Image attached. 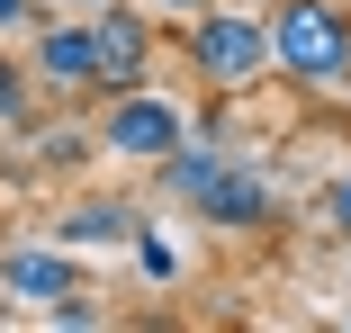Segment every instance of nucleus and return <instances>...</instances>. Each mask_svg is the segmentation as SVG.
Returning a JSON list of instances; mask_svg holds the SVG:
<instances>
[{"label":"nucleus","mask_w":351,"mask_h":333,"mask_svg":"<svg viewBox=\"0 0 351 333\" xmlns=\"http://www.w3.org/2000/svg\"><path fill=\"white\" fill-rule=\"evenodd\" d=\"M270 73H289L298 90H351V10L279 0L270 10Z\"/></svg>","instance_id":"nucleus-1"},{"label":"nucleus","mask_w":351,"mask_h":333,"mask_svg":"<svg viewBox=\"0 0 351 333\" xmlns=\"http://www.w3.org/2000/svg\"><path fill=\"white\" fill-rule=\"evenodd\" d=\"M180 54H189V73L217 90V99H243V90H261V73H270V18L217 0V10L180 18Z\"/></svg>","instance_id":"nucleus-2"},{"label":"nucleus","mask_w":351,"mask_h":333,"mask_svg":"<svg viewBox=\"0 0 351 333\" xmlns=\"http://www.w3.org/2000/svg\"><path fill=\"white\" fill-rule=\"evenodd\" d=\"M90 136H99V153H117V162H162V153L189 136V108L162 99L154 82H135V90H108V117L90 126Z\"/></svg>","instance_id":"nucleus-3"},{"label":"nucleus","mask_w":351,"mask_h":333,"mask_svg":"<svg viewBox=\"0 0 351 333\" xmlns=\"http://www.w3.org/2000/svg\"><path fill=\"white\" fill-rule=\"evenodd\" d=\"M189 217H198V225H217V234H261V225L279 217V189H270L261 162H234V153H226L217 171L189 189Z\"/></svg>","instance_id":"nucleus-4"},{"label":"nucleus","mask_w":351,"mask_h":333,"mask_svg":"<svg viewBox=\"0 0 351 333\" xmlns=\"http://www.w3.org/2000/svg\"><path fill=\"white\" fill-rule=\"evenodd\" d=\"M90 36H99V82L108 90H135L154 73V10H145V0H99Z\"/></svg>","instance_id":"nucleus-5"},{"label":"nucleus","mask_w":351,"mask_h":333,"mask_svg":"<svg viewBox=\"0 0 351 333\" xmlns=\"http://www.w3.org/2000/svg\"><path fill=\"white\" fill-rule=\"evenodd\" d=\"M27 73H36L45 90H63V99L108 90V82H99V36H90V18H45V27H36V63H27Z\"/></svg>","instance_id":"nucleus-6"},{"label":"nucleus","mask_w":351,"mask_h":333,"mask_svg":"<svg viewBox=\"0 0 351 333\" xmlns=\"http://www.w3.org/2000/svg\"><path fill=\"white\" fill-rule=\"evenodd\" d=\"M0 288L27 297V306L45 315L54 297H73V288H82V271L63 261V243H19V252H0Z\"/></svg>","instance_id":"nucleus-7"},{"label":"nucleus","mask_w":351,"mask_h":333,"mask_svg":"<svg viewBox=\"0 0 351 333\" xmlns=\"http://www.w3.org/2000/svg\"><path fill=\"white\" fill-rule=\"evenodd\" d=\"M145 234V217L126 208V198H90V208H73V217H54V243L73 252V243H135Z\"/></svg>","instance_id":"nucleus-8"},{"label":"nucleus","mask_w":351,"mask_h":333,"mask_svg":"<svg viewBox=\"0 0 351 333\" xmlns=\"http://www.w3.org/2000/svg\"><path fill=\"white\" fill-rule=\"evenodd\" d=\"M217 162H226L217 145H198V136H180V145H171V153L154 162V180H162V198H189V189H198L207 171H217Z\"/></svg>","instance_id":"nucleus-9"},{"label":"nucleus","mask_w":351,"mask_h":333,"mask_svg":"<svg viewBox=\"0 0 351 333\" xmlns=\"http://www.w3.org/2000/svg\"><path fill=\"white\" fill-rule=\"evenodd\" d=\"M99 153V136H82V126H45V136H36V162L45 171H82Z\"/></svg>","instance_id":"nucleus-10"},{"label":"nucleus","mask_w":351,"mask_h":333,"mask_svg":"<svg viewBox=\"0 0 351 333\" xmlns=\"http://www.w3.org/2000/svg\"><path fill=\"white\" fill-rule=\"evenodd\" d=\"M315 225H324L333 243H351V171H342V180H324V198H315Z\"/></svg>","instance_id":"nucleus-11"},{"label":"nucleus","mask_w":351,"mask_h":333,"mask_svg":"<svg viewBox=\"0 0 351 333\" xmlns=\"http://www.w3.org/2000/svg\"><path fill=\"white\" fill-rule=\"evenodd\" d=\"M135 261H145V280H180V252H171V243H162L154 225L135 234Z\"/></svg>","instance_id":"nucleus-12"},{"label":"nucleus","mask_w":351,"mask_h":333,"mask_svg":"<svg viewBox=\"0 0 351 333\" xmlns=\"http://www.w3.org/2000/svg\"><path fill=\"white\" fill-rule=\"evenodd\" d=\"M27 90H36V73H19V63L0 54V117H27Z\"/></svg>","instance_id":"nucleus-13"},{"label":"nucleus","mask_w":351,"mask_h":333,"mask_svg":"<svg viewBox=\"0 0 351 333\" xmlns=\"http://www.w3.org/2000/svg\"><path fill=\"white\" fill-rule=\"evenodd\" d=\"M27 18H36V0H0V36H19Z\"/></svg>","instance_id":"nucleus-14"},{"label":"nucleus","mask_w":351,"mask_h":333,"mask_svg":"<svg viewBox=\"0 0 351 333\" xmlns=\"http://www.w3.org/2000/svg\"><path fill=\"white\" fill-rule=\"evenodd\" d=\"M145 10H162V18H198V10H217V0H145Z\"/></svg>","instance_id":"nucleus-15"},{"label":"nucleus","mask_w":351,"mask_h":333,"mask_svg":"<svg viewBox=\"0 0 351 333\" xmlns=\"http://www.w3.org/2000/svg\"><path fill=\"white\" fill-rule=\"evenodd\" d=\"M342 324H351V306H342Z\"/></svg>","instance_id":"nucleus-16"}]
</instances>
